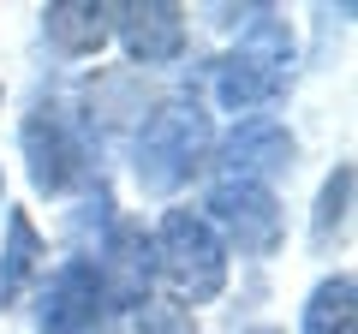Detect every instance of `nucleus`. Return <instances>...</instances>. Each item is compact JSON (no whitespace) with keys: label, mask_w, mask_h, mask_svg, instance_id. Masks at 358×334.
Segmentation results:
<instances>
[{"label":"nucleus","mask_w":358,"mask_h":334,"mask_svg":"<svg viewBox=\"0 0 358 334\" xmlns=\"http://www.w3.org/2000/svg\"><path fill=\"white\" fill-rule=\"evenodd\" d=\"M36 328L42 334H96L102 322V281L90 269V257H66L48 281H36Z\"/></svg>","instance_id":"7"},{"label":"nucleus","mask_w":358,"mask_h":334,"mask_svg":"<svg viewBox=\"0 0 358 334\" xmlns=\"http://www.w3.org/2000/svg\"><path fill=\"white\" fill-rule=\"evenodd\" d=\"M42 257H48V251H42V239H36V227H30V215H24V209H6V245H0V305L36 281Z\"/></svg>","instance_id":"12"},{"label":"nucleus","mask_w":358,"mask_h":334,"mask_svg":"<svg viewBox=\"0 0 358 334\" xmlns=\"http://www.w3.org/2000/svg\"><path fill=\"white\" fill-rule=\"evenodd\" d=\"M42 36L72 60L102 54L114 42V6L108 0H54V6H42Z\"/></svg>","instance_id":"10"},{"label":"nucleus","mask_w":358,"mask_h":334,"mask_svg":"<svg viewBox=\"0 0 358 334\" xmlns=\"http://www.w3.org/2000/svg\"><path fill=\"white\" fill-rule=\"evenodd\" d=\"M251 334H281V328H251Z\"/></svg>","instance_id":"15"},{"label":"nucleus","mask_w":358,"mask_h":334,"mask_svg":"<svg viewBox=\"0 0 358 334\" xmlns=\"http://www.w3.org/2000/svg\"><path fill=\"white\" fill-rule=\"evenodd\" d=\"M215 155V119L203 102H162L138 131V155H131V173L150 197H173L179 185L192 180L197 167Z\"/></svg>","instance_id":"2"},{"label":"nucleus","mask_w":358,"mask_h":334,"mask_svg":"<svg viewBox=\"0 0 358 334\" xmlns=\"http://www.w3.org/2000/svg\"><path fill=\"white\" fill-rule=\"evenodd\" d=\"M0 310H6V305H0Z\"/></svg>","instance_id":"16"},{"label":"nucleus","mask_w":358,"mask_h":334,"mask_svg":"<svg viewBox=\"0 0 358 334\" xmlns=\"http://www.w3.org/2000/svg\"><path fill=\"white\" fill-rule=\"evenodd\" d=\"M185 6L173 0H131L114 6V42L126 48L131 66H173L185 54Z\"/></svg>","instance_id":"8"},{"label":"nucleus","mask_w":358,"mask_h":334,"mask_svg":"<svg viewBox=\"0 0 358 334\" xmlns=\"http://www.w3.org/2000/svg\"><path fill=\"white\" fill-rule=\"evenodd\" d=\"M299 334H358V281L352 269L322 275L299 305Z\"/></svg>","instance_id":"11"},{"label":"nucleus","mask_w":358,"mask_h":334,"mask_svg":"<svg viewBox=\"0 0 358 334\" xmlns=\"http://www.w3.org/2000/svg\"><path fill=\"white\" fill-rule=\"evenodd\" d=\"M18 150H24L36 197H72V191L90 185V143L78 138L60 114H48V108H36V114L18 126Z\"/></svg>","instance_id":"5"},{"label":"nucleus","mask_w":358,"mask_h":334,"mask_svg":"<svg viewBox=\"0 0 358 334\" xmlns=\"http://www.w3.org/2000/svg\"><path fill=\"white\" fill-rule=\"evenodd\" d=\"M150 245H155V281H167L179 310L221 298V286H227V245L215 239V227L197 209H162Z\"/></svg>","instance_id":"3"},{"label":"nucleus","mask_w":358,"mask_h":334,"mask_svg":"<svg viewBox=\"0 0 358 334\" xmlns=\"http://www.w3.org/2000/svg\"><path fill=\"white\" fill-rule=\"evenodd\" d=\"M197 215L215 227V239L239 257H275L287 239V215H281V197L275 185H257V180H215L203 197Z\"/></svg>","instance_id":"4"},{"label":"nucleus","mask_w":358,"mask_h":334,"mask_svg":"<svg viewBox=\"0 0 358 334\" xmlns=\"http://www.w3.org/2000/svg\"><path fill=\"white\" fill-rule=\"evenodd\" d=\"M293 161H299V143L275 119H239L215 150L221 180H257V185H268L275 173H293Z\"/></svg>","instance_id":"9"},{"label":"nucleus","mask_w":358,"mask_h":334,"mask_svg":"<svg viewBox=\"0 0 358 334\" xmlns=\"http://www.w3.org/2000/svg\"><path fill=\"white\" fill-rule=\"evenodd\" d=\"M346 221H352V161H334V173L317 191V209H310V245L329 251V245L346 233Z\"/></svg>","instance_id":"13"},{"label":"nucleus","mask_w":358,"mask_h":334,"mask_svg":"<svg viewBox=\"0 0 358 334\" xmlns=\"http://www.w3.org/2000/svg\"><path fill=\"white\" fill-rule=\"evenodd\" d=\"M0 209H6V173H0Z\"/></svg>","instance_id":"14"},{"label":"nucleus","mask_w":358,"mask_h":334,"mask_svg":"<svg viewBox=\"0 0 358 334\" xmlns=\"http://www.w3.org/2000/svg\"><path fill=\"white\" fill-rule=\"evenodd\" d=\"M287 72H293V30L275 6H251V24H245L239 48L215 60V108L233 119H257V108H268L287 90Z\"/></svg>","instance_id":"1"},{"label":"nucleus","mask_w":358,"mask_h":334,"mask_svg":"<svg viewBox=\"0 0 358 334\" xmlns=\"http://www.w3.org/2000/svg\"><path fill=\"white\" fill-rule=\"evenodd\" d=\"M96 281H102V305L138 317L143 305H155V245L143 233V221H114L96 245Z\"/></svg>","instance_id":"6"}]
</instances>
